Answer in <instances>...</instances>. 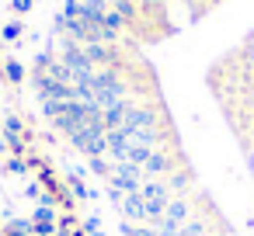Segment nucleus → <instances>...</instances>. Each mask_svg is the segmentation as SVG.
Wrapping results in <instances>:
<instances>
[{"label": "nucleus", "mask_w": 254, "mask_h": 236, "mask_svg": "<svg viewBox=\"0 0 254 236\" xmlns=\"http://www.w3.org/2000/svg\"><path fill=\"white\" fill-rule=\"evenodd\" d=\"M143 181H146V177H143V167H136V163H112V177H108V184L119 188L122 194L139 191Z\"/></svg>", "instance_id": "obj_1"}, {"label": "nucleus", "mask_w": 254, "mask_h": 236, "mask_svg": "<svg viewBox=\"0 0 254 236\" xmlns=\"http://www.w3.org/2000/svg\"><path fill=\"white\" fill-rule=\"evenodd\" d=\"M174 156L171 153H164V149H153L150 156H146V163H143V177H164V174H174Z\"/></svg>", "instance_id": "obj_2"}, {"label": "nucleus", "mask_w": 254, "mask_h": 236, "mask_svg": "<svg viewBox=\"0 0 254 236\" xmlns=\"http://www.w3.org/2000/svg\"><path fill=\"white\" fill-rule=\"evenodd\" d=\"M119 212H122V219H129V222H146V198H143L139 191H129V194L122 198Z\"/></svg>", "instance_id": "obj_3"}, {"label": "nucleus", "mask_w": 254, "mask_h": 236, "mask_svg": "<svg viewBox=\"0 0 254 236\" xmlns=\"http://www.w3.org/2000/svg\"><path fill=\"white\" fill-rule=\"evenodd\" d=\"M139 194H143L146 201H160V205L171 201V188H167V181H157V177H146L143 188H139Z\"/></svg>", "instance_id": "obj_4"}, {"label": "nucleus", "mask_w": 254, "mask_h": 236, "mask_svg": "<svg viewBox=\"0 0 254 236\" xmlns=\"http://www.w3.org/2000/svg\"><path fill=\"white\" fill-rule=\"evenodd\" d=\"M66 191H70L77 201H87V198H91V188H87V184H84V177H77L73 170L66 174Z\"/></svg>", "instance_id": "obj_5"}, {"label": "nucleus", "mask_w": 254, "mask_h": 236, "mask_svg": "<svg viewBox=\"0 0 254 236\" xmlns=\"http://www.w3.org/2000/svg\"><path fill=\"white\" fill-rule=\"evenodd\" d=\"M164 215H167V219H174L178 226H185V222H188V201H181V198H174V201H167V208H164Z\"/></svg>", "instance_id": "obj_6"}, {"label": "nucleus", "mask_w": 254, "mask_h": 236, "mask_svg": "<svg viewBox=\"0 0 254 236\" xmlns=\"http://www.w3.org/2000/svg\"><path fill=\"white\" fill-rule=\"evenodd\" d=\"M4 80H7V84H21V80H25V66H21L18 59H7V63H4Z\"/></svg>", "instance_id": "obj_7"}, {"label": "nucleus", "mask_w": 254, "mask_h": 236, "mask_svg": "<svg viewBox=\"0 0 254 236\" xmlns=\"http://www.w3.org/2000/svg\"><path fill=\"white\" fill-rule=\"evenodd\" d=\"M87 167H91V174H98L101 181H108V177H112V163H108L105 156H91V160H87Z\"/></svg>", "instance_id": "obj_8"}, {"label": "nucleus", "mask_w": 254, "mask_h": 236, "mask_svg": "<svg viewBox=\"0 0 254 236\" xmlns=\"http://www.w3.org/2000/svg\"><path fill=\"white\" fill-rule=\"evenodd\" d=\"M4 170L25 177V174H28V160H25V156H7V160H4Z\"/></svg>", "instance_id": "obj_9"}, {"label": "nucleus", "mask_w": 254, "mask_h": 236, "mask_svg": "<svg viewBox=\"0 0 254 236\" xmlns=\"http://www.w3.org/2000/svg\"><path fill=\"white\" fill-rule=\"evenodd\" d=\"M188 184H191V170H178V174H171V181H167L171 191H185Z\"/></svg>", "instance_id": "obj_10"}, {"label": "nucleus", "mask_w": 254, "mask_h": 236, "mask_svg": "<svg viewBox=\"0 0 254 236\" xmlns=\"http://www.w3.org/2000/svg\"><path fill=\"white\" fill-rule=\"evenodd\" d=\"M32 219H35V222H60V212H56V208L35 205V208H32Z\"/></svg>", "instance_id": "obj_11"}, {"label": "nucleus", "mask_w": 254, "mask_h": 236, "mask_svg": "<svg viewBox=\"0 0 254 236\" xmlns=\"http://www.w3.org/2000/svg\"><path fill=\"white\" fill-rule=\"evenodd\" d=\"M80 229H84L87 236H105V229H101V215H87V219L80 222Z\"/></svg>", "instance_id": "obj_12"}, {"label": "nucleus", "mask_w": 254, "mask_h": 236, "mask_svg": "<svg viewBox=\"0 0 254 236\" xmlns=\"http://www.w3.org/2000/svg\"><path fill=\"white\" fill-rule=\"evenodd\" d=\"M39 205H42V208H60L56 194H49V191H42V194H39Z\"/></svg>", "instance_id": "obj_13"}, {"label": "nucleus", "mask_w": 254, "mask_h": 236, "mask_svg": "<svg viewBox=\"0 0 254 236\" xmlns=\"http://www.w3.org/2000/svg\"><path fill=\"white\" fill-rule=\"evenodd\" d=\"M39 194H42V184H39V181H32V184L25 188V198H35V201H39Z\"/></svg>", "instance_id": "obj_14"}, {"label": "nucleus", "mask_w": 254, "mask_h": 236, "mask_svg": "<svg viewBox=\"0 0 254 236\" xmlns=\"http://www.w3.org/2000/svg\"><path fill=\"white\" fill-rule=\"evenodd\" d=\"M105 194H108V201H112V205H122V198H126V194H122L119 188H112V184H108V191H105Z\"/></svg>", "instance_id": "obj_15"}, {"label": "nucleus", "mask_w": 254, "mask_h": 236, "mask_svg": "<svg viewBox=\"0 0 254 236\" xmlns=\"http://www.w3.org/2000/svg\"><path fill=\"white\" fill-rule=\"evenodd\" d=\"M21 35V25L14 21V25H7V32H4V39H18Z\"/></svg>", "instance_id": "obj_16"}, {"label": "nucleus", "mask_w": 254, "mask_h": 236, "mask_svg": "<svg viewBox=\"0 0 254 236\" xmlns=\"http://www.w3.org/2000/svg\"><path fill=\"white\" fill-rule=\"evenodd\" d=\"M14 7H18V11H28V7H32V0H14Z\"/></svg>", "instance_id": "obj_17"}, {"label": "nucleus", "mask_w": 254, "mask_h": 236, "mask_svg": "<svg viewBox=\"0 0 254 236\" xmlns=\"http://www.w3.org/2000/svg\"><path fill=\"white\" fill-rule=\"evenodd\" d=\"M0 153H11V149H7V139H4V132H0Z\"/></svg>", "instance_id": "obj_18"}, {"label": "nucleus", "mask_w": 254, "mask_h": 236, "mask_svg": "<svg viewBox=\"0 0 254 236\" xmlns=\"http://www.w3.org/2000/svg\"><path fill=\"white\" fill-rule=\"evenodd\" d=\"M0 236H4V233H0Z\"/></svg>", "instance_id": "obj_19"}]
</instances>
